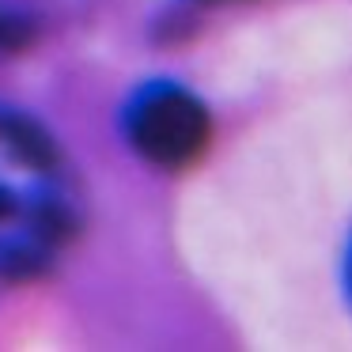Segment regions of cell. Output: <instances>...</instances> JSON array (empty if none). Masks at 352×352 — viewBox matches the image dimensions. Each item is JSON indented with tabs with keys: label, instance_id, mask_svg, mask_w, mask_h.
I'll use <instances>...</instances> for the list:
<instances>
[{
	"label": "cell",
	"instance_id": "obj_1",
	"mask_svg": "<svg viewBox=\"0 0 352 352\" xmlns=\"http://www.w3.org/2000/svg\"><path fill=\"white\" fill-rule=\"evenodd\" d=\"M80 228L84 193L69 155L31 118L0 110V284L50 273Z\"/></svg>",
	"mask_w": 352,
	"mask_h": 352
},
{
	"label": "cell",
	"instance_id": "obj_5",
	"mask_svg": "<svg viewBox=\"0 0 352 352\" xmlns=\"http://www.w3.org/2000/svg\"><path fill=\"white\" fill-rule=\"evenodd\" d=\"M212 4H223V0H212Z\"/></svg>",
	"mask_w": 352,
	"mask_h": 352
},
{
	"label": "cell",
	"instance_id": "obj_4",
	"mask_svg": "<svg viewBox=\"0 0 352 352\" xmlns=\"http://www.w3.org/2000/svg\"><path fill=\"white\" fill-rule=\"evenodd\" d=\"M344 292L352 299V246H349V258H344Z\"/></svg>",
	"mask_w": 352,
	"mask_h": 352
},
{
	"label": "cell",
	"instance_id": "obj_3",
	"mask_svg": "<svg viewBox=\"0 0 352 352\" xmlns=\"http://www.w3.org/2000/svg\"><path fill=\"white\" fill-rule=\"evenodd\" d=\"M34 42V23L16 8L0 4V54H19Z\"/></svg>",
	"mask_w": 352,
	"mask_h": 352
},
{
	"label": "cell",
	"instance_id": "obj_2",
	"mask_svg": "<svg viewBox=\"0 0 352 352\" xmlns=\"http://www.w3.org/2000/svg\"><path fill=\"white\" fill-rule=\"evenodd\" d=\"M129 148L160 170H186L212 144V114L182 84H144L122 110Z\"/></svg>",
	"mask_w": 352,
	"mask_h": 352
}]
</instances>
